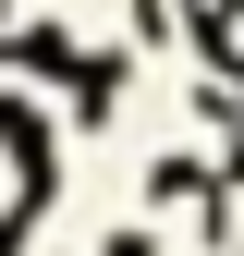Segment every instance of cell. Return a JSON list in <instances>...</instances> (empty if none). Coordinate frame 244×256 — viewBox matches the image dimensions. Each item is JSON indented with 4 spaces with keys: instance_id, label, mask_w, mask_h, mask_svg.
Returning <instances> with one entry per match:
<instances>
[{
    "instance_id": "obj_1",
    "label": "cell",
    "mask_w": 244,
    "mask_h": 256,
    "mask_svg": "<svg viewBox=\"0 0 244 256\" xmlns=\"http://www.w3.org/2000/svg\"><path fill=\"white\" fill-rule=\"evenodd\" d=\"M146 196H159V208H196V196H208V158H183V146H171L159 171H146Z\"/></svg>"
}]
</instances>
